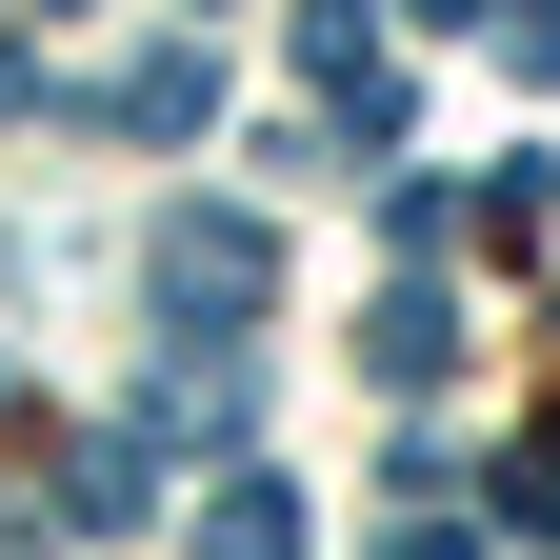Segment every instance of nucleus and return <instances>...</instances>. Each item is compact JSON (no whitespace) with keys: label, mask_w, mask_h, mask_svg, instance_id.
<instances>
[{"label":"nucleus","mask_w":560,"mask_h":560,"mask_svg":"<svg viewBox=\"0 0 560 560\" xmlns=\"http://www.w3.org/2000/svg\"><path fill=\"white\" fill-rule=\"evenodd\" d=\"M140 280H161V301H180L200 340H241V320H260V280H280V241L241 221V200H180V221L140 241Z\"/></svg>","instance_id":"nucleus-1"},{"label":"nucleus","mask_w":560,"mask_h":560,"mask_svg":"<svg viewBox=\"0 0 560 560\" xmlns=\"http://www.w3.org/2000/svg\"><path fill=\"white\" fill-rule=\"evenodd\" d=\"M101 120H120V140H200V120H221V60H200V40L120 60V81H101Z\"/></svg>","instance_id":"nucleus-2"},{"label":"nucleus","mask_w":560,"mask_h":560,"mask_svg":"<svg viewBox=\"0 0 560 560\" xmlns=\"http://www.w3.org/2000/svg\"><path fill=\"white\" fill-rule=\"evenodd\" d=\"M361 381H400V400H441V381H460V320H441V280H400V301L361 320Z\"/></svg>","instance_id":"nucleus-3"},{"label":"nucleus","mask_w":560,"mask_h":560,"mask_svg":"<svg viewBox=\"0 0 560 560\" xmlns=\"http://www.w3.org/2000/svg\"><path fill=\"white\" fill-rule=\"evenodd\" d=\"M140 501H161V441H140V420H120V441H81V460H60V521H81V540H120Z\"/></svg>","instance_id":"nucleus-4"},{"label":"nucleus","mask_w":560,"mask_h":560,"mask_svg":"<svg viewBox=\"0 0 560 560\" xmlns=\"http://www.w3.org/2000/svg\"><path fill=\"white\" fill-rule=\"evenodd\" d=\"M200 560H301V480H221V501H200Z\"/></svg>","instance_id":"nucleus-5"},{"label":"nucleus","mask_w":560,"mask_h":560,"mask_svg":"<svg viewBox=\"0 0 560 560\" xmlns=\"http://www.w3.org/2000/svg\"><path fill=\"white\" fill-rule=\"evenodd\" d=\"M480 501H501V540H560V441H501V460H480Z\"/></svg>","instance_id":"nucleus-6"},{"label":"nucleus","mask_w":560,"mask_h":560,"mask_svg":"<svg viewBox=\"0 0 560 560\" xmlns=\"http://www.w3.org/2000/svg\"><path fill=\"white\" fill-rule=\"evenodd\" d=\"M400 21H480V0H400Z\"/></svg>","instance_id":"nucleus-7"}]
</instances>
